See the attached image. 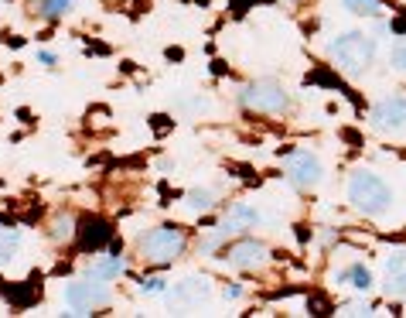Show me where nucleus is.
<instances>
[{
  "instance_id": "21",
  "label": "nucleus",
  "mask_w": 406,
  "mask_h": 318,
  "mask_svg": "<svg viewBox=\"0 0 406 318\" xmlns=\"http://www.w3.org/2000/svg\"><path fill=\"white\" fill-rule=\"evenodd\" d=\"M341 4L356 14H376L379 11V0H341Z\"/></svg>"
},
{
  "instance_id": "10",
  "label": "nucleus",
  "mask_w": 406,
  "mask_h": 318,
  "mask_svg": "<svg viewBox=\"0 0 406 318\" xmlns=\"http://www.w3.org/2000/svg\"><path fill=\"white\" fill-rule=\"evenodd\" d=\"M4 298H7L14 308H27V305H34V301L41 298V274H31V281H27V284H11V288H4Z\"/></svg>"
},
{
  "instance_id": "5",
  "label": "nucleus",
  "mask_w": 406,
  "mask_h": 318,
  "mask_svg": "<svg viewBox=\"0 0 406 318\" xmlns=\"http://www.w3.org/2000/svg\"><path fill=\"white\" fill-rule=\"evenodd\" d=\"M76 239H79V250H100V246H106V243H113V226L106 223V219H100V216H86L82 223H79L76 230Z\"/></svg>"
},
{
  "instance_id": "3",
  "label": "nucleus",
  "mask_w": 406,
  "mask_h": 318,
  "mask_svg": "<svg viewBox=\"0 0 406 318\" xmlns=\"http://www.w3.org/2000/svg\"><path fill=\"white\" fill-rule=\"evenodd\" d=\"M184 243L188 239H184L178 226H161V230H151L144 237V257L154 260V264H171L175 257H181Z\"/></svg>"
},
{
  "instance_id": "1",
  "label": "nucleus",
  "mask_w": 406,
  "mask_h": 318,
  "mask_svg": "<svg viewBox=\"0 0 406 318\" xmlns=\"http://www.w3.org/2000/svg\"><path fill=\"white\" fill-rule=\"evenodd\" d=\"M331 55H334V62H338L341 72L362 76L376 62V41L369 34H362V31H349V34H341V38L331 41Z\"/></svg>"
},
{
  "instance_id": "24",
  "label": "nucleus",
  "mask_w": 406,
  "mask_h": 318,
  "mask_svg": "<svg viewBox=\"0 0 406 318\" xmlns=\"http://www.w3.org/2000/svg\"><path fill=\"white\" fill-rule=\"evenodd\" d=\"M393 69H396V72H406V45L393 48Z\"/></svg>"
},
{
  "instance_id": "11",
  "label": "nucleus",
  "mask_w": 406,
  "mask_h": 318,
  "mask_svg": "<svg viewBox=\"0 0 406 318\" xmlns=\"http://www.w3.org/2000/svg\"><path fill=\"white\" fill-rule=\"evenodd\" d=\"M386 291L393 298H406V253H393L386 260Z\"/></svg>"
},
{
  "instance_id": "19",
  "label": "nucleus",
  "mask_w": 406,
  "mask_h": 318,
  "mask_svg": "<svg viewBox=\"0 0 406 318\" xmlns=\"http://www.w3.org/2000/svg\"><path fill=\"white\" fill-rule=\"evenodd\" d=\"M345 277L352 281V288H358V291H369V288H372V274H369L362 264H356L349 274H345Z\"/></svg>"
},
{
  "instance_id": "16",
  "label": "nucleus",
  "mask_w": 406,
  "mask_h": 318,
  "mask_svg": "<svg viewBox=\"0 0 406 318\" xmlns=\"http://www.w3.org/2000/svg\"><path fill=\"white\" fill-rule=\"evenodd\" d=\"M72 7H76V0H41V14L51 18V21L62 18V14H69Z\"/></svg>"
},
{
  "instance_id": "28",
  "label": "nucleus",
  "mask_w": 406,
  "mask_h": 318,
  "mask_svg": "<svg viewBox=\"0 0 406 318\" xmlns=\"http://www.w3.org/2000/svg\"><path fill=\"white\" fill-rule=\"evenodd\" d=\"M181 55H184L181 48H168V58H171V62H181Z\"/></svg>"
},
{
  "instance_id": "17",
  "label": "nucleus",
  "mask_w": 406,
  "mask_h": 318,
  "mask_svg": "<svg viewBox=\"0 0 406 318\" xmlns=\"http://www.w3.org/2000/svg\"><path fill=\"white\" fill-rule=\"evenodd\" d=\"M184 199H188V209H191V212L212 209V192H205V188H191Z\"/></svg>"
},
{
  "instance_id": "2",
  "label": "nucleus",
  "mask_w": 406,
  "mask_h": 318,
  "mask_svg": "<svg viewBox=\"0 0 406 318\" xmlns=\"http://www.w3.org/2000/svg\"><path fill=\"white\" fill-rule=\"evenodd\" d=\"M349 202L358 212H365V216H382L389 209V202H393V192H389V185L382 182L379 175L356 171L352 182H349Z\"/></svg>"
},
{
  "instance_id": "29",
  "label": "nucleus",
  "mask_w": 406,
  "mask_h": 318,
  "mask_svg": "<svg viewBox=\"0 0 406 318\" xmlns=\"http://www.w3.org/2000/svg\"><path fill=\"white\" fill-rule=\"evenodd\" d=\"M0 291H4V281H0Z\"/></svg>"
},
{
  "instance_id": "20",
  "label": "nucleus",
  "mask_w": 406,
  "mask_h": 318,
  "mask_svg": "<svg viewBox=\"0 0 406 318\" xmlns=\"http://www.w3.org/2000/svg\"><path fill=\"white\" fill-rule=\"evenodd\" d=\"M307 312H311V315H331L334 308H331V301L325 294H311V298H307Z\"/></svg>"
},
{
  "instance_id": "6",
  "label": "nucleus",
  "mask_w": 406,
  "mask_h": 318,
  "mask_svg": "<svg viewBox=\"0 0 406 318\" xmlns=\"http://www.w3.org/2000/svg\"><path fill=\"white\" fill-rule=\"evenodd\" d=\"M372 124L379 131H403L406 127V96H389L372 110Z\"/></svg>"
},
{
  "instance_id": "26",
  "label": "nucleus",
  "mask_w": 406,
  "mask_h": 318,
  "mask_svg": "<svg viewBox=\"0 0 406 318\" xmlns=\"http://www.w3.org/2000/svg\"><path fill=\"white\" fill-rule=\"evenodd\" d=\"M86 52H89V55H109V45H102V41H89V45H86Z\"/></svg>"
},
{
  "instance_id": "25",
  "label": "nucleus",
  "mask_w": 406,
  "mask_h": 318,
  "mask_svg": "<svg viewBox=\"0 0 406 318\" xmlns=\"http://www.w3.org/2000/svg\"><path fill=\"white\" fill-rule=\"evenodd\" d=\"M140 288H144V294H157L164 291V281L161 277H147V281H140Z\"/></svg>"
},
{
  "instance_id": "30",
  "label": "nucleus",
  "mask_w": 406,
  "mask_h": 318,
  "mask_svg": "<svg viewBox=\"0 0 406 318\" xmlns=\"http://www.w3.org/2000/svg\"><path fill=\"white\" fill-rule=\"evenodd\" d=\"M198 4H208V0H198Z\"/></svg>"
},
{
  "instance_id": "23",
  "label": "nucleus",
  "mask_w": 406,
  "mask_h": 318,
  "mask_svg": "<svg viewBox=\"0 0 406 318\" xmlns=\"http://www.w3.org/2000/svg\"><path fill=\"white\" fill-rule=\"evenodd\" d=\"M55 239H65V237H72V219H58L55 223V233H51Z\"/></svg>"
},
{
  "instance_id": "7",
  "label": "nucleus",
  "mask_w": 406,
  "mask_h": 318,
  "mask_svg": "<svg viewBox=\"0 0 406 318\" xmlns=\"http://www.w3.org/2000/svg\"><path fill=\"white\" fill-rule=\"evenodd\" d=\"M287 171H290V182L301 188H314L321 182V161L314 158V154H294Z\"/></svg>"
},
{
  "instance_id": "14",
  "label": "nucleus",
  "mask_w": 406,
  "mask_h": 318,
  "mask_svg": "<svg viewBox=\"0 0 406 318\" xmlns=\"http://www.w3.org/2000/svg\"><path fill=\"white\" fill-rule=\"evenodd\" d=\"M116 274H123V260H120V253L116 257H109V260H102L89 270V277L93 281H106V277H116Z\"/></svg>"
},
{
  "instance_id": "15",
  "label": "nucleus",
  "mask_w": 406,
  "mask_h": 318,
  "mask_svg": "<svg viewBox=\"0 0 406 318\" xmlns=\"http://www.w3.org/2000/svg\"><path fill=\"white\" fill-rule=\"evenodd\" d=\"M307 82H318V86H331V89H338V93H345V96H352V93H349V89L341 86V79H338L334 72H328V69H314V72L307 76ZM352 100H356V96H352ZM356 103H358V100H356Z\"/></svg>"
},
{
  "instance_id": "9",
  "label": "nucleus",
  "mask_w": 406,
  "mask_h": 318,
  "mask_svg": "<svg viewBox=\"0 0 406 318\" xmlns=\"http://www.w3.org/2000/svg\"><path fill=\"white\" fill-rule=\"evenodd\" d=\"M106 301V291L96 288V284H69L65 288V305L76 308V312H86L93 305H102Z\"/></svg>"
},
{
  "instance_id": "27",
  "label": "nucleus",
  "mask_w": 406,
  "mask_h": 318,
  "mask_svg": "<svg viewBox=\"0 0 406 318\" xmlns=\"http://www.w3.org/2000/svg\"><path fill=\"white\" fill-rule=\"evenodd\" d=\"M246 4H250V0H232V14L243 18V14H246Z\"/></svg>"
},
{
  "instance_id": "4",
  "label": "nucleus",
  "mask_w": 406,
  "mask_h": 318,
  "mask_svg": "<svg viewBox=\"0 0 406 318\" xmlns=\"http://www.w3.org/2000/svg\"><path fill=\"white\" fill-rule=\"evenodd\" d=\"M243 103L256 110V113H283L287 110V93H283V86L280 82H253V86H246V93H243Z\"/></svg>"
},
{
  "instance_id": "8",
  "label": "nucleus",
  "mask_w": 406,
  "mask_h": 318,
  "mask_svg": "<svg viewBox=\"0 0 406 318\" xmlns=\"http://www.w3.org/2000/svg\"><path fill=\"white\" fill-rule=\"evenodd\" d=\"M226 257L232 267H259V264H266L270 250H266L263 243H256V239H243V243H236V246L229 250Z\"/></svg>"
},
{
  "instance_id": "18",
  "label": "nucleus",
  "mask_w": 406,
  "mask_h": 318,
  "mask_svg": "<svg viewBox=\"0 0 406 318\" xmlns=\"http://www.w3.org/2000/svg\"><path fill=\"white\" fill-rule=\"evenodd\" d=\"M18 243H21L18 230H0V260H11V253L18 250Z\"/></svg>"
},
{
  "instance_id": "13",
  "label": "nucleus",
  "mask_w": 406,
  "mask_h": 318,
  "mask_svg": "<svg viewBox=\"0 0 406 318\" xmlns=\"http://www.w3.org/2000/svg\"><path fill=\"white\" fill-rule=\"evenodd\" d=\"M208 277H184L181 284H175V301H181V305H191V301H202V298H208Z\"/></svg>"
},
{
  "instance_id": "22",
  "label": "nucleus",
  "mask_w": 406,
  "mask_h": 318,
  "mask_svg": "<svg viewBox=\"0 0 406 318\" xmlns=\"http://www.w3.org/2000/svg\"><path fill=\"white\" fill-rule=\"evenodd\" d=\"M151 127H154L157 133H168L171 127H175V120H168L164 113H157V117H151Z\"/></svg>"
},
{
  "instance_id": "12",
  "label": "nucleus",
  "mask_w": 406,
  "mask_h": 318,
  "mask_svg": "<svg viewBox=\"0 0 406 318\" xmlns=\"http://www.w3.org/2000/svg\"><path fill=\"white\" fill-rule=\"evenodd\" d=\"M259 223H263V216H259L256 209H250V206H243V202H239V206H232V209H229V216L222 219V230H226V233H236V230L259 226Z\"/></svg>"
}]
</instances>
